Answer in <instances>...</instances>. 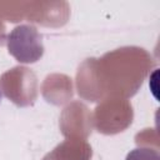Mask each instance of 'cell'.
I'll return each mask as SVG.
<instances>
[{
  "label": "cell",
  "mask_w": 160,
  "mask_h": 160,
  "mask_svg": "<svg viewBox=\"0 0 160 160\" xmlns=\"http://www.w3.org/2000/svg\"><path fill=\"white\" fill-rule=\"evenodd\" d=\"M0 99H1V94H0Z\"/></svg>",
  "instance_id": "6da1fadb"
}]
</instances>
